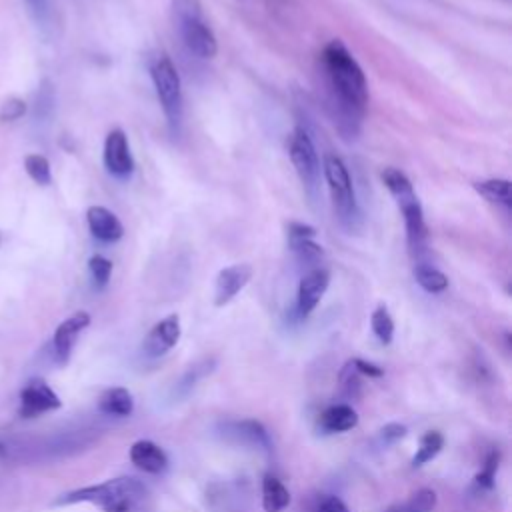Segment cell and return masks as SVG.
Here are the masks:
<instances>
[{"instance_id":"cell-21","label":"cell","mask_w":512,"mask_h":512,"mask_svg":"<svg viewBox=\"0 0 512 512\" xmlns=\"http://www.w3.org/2000/svg\"><path fill=\"white\" fill-rule=\"evenodd\" d=\"M412 274H414L416 284L428 294H440L448 288V276L442 270H438L426 262H418L414 266Z\"/></svg>"},{"instance_id":"cell-14","label":"cell","mask_w":512,"mask_h":512,"mask_svg":"<svg viewBox=\"0 0 512 512\" xmlns=\"http://www.w3.org/2000/svg\"><path fill=\"white\" fill-rule=\"evenodd\" d=\"M180 334H182L180 318L178 314H170L150 328V332L142 342V350L148 358L164 356L168 350H172L178 344Z\"/></svg>"},{"instance_id":"cell-5","label":"cell","mask_w":512,"mask_h":512,"mask_svg":"<svg viewBox=\"0 0 512 512\" xmlns=\"http://www.w3.org/2000/svg\"><path fill=\"white\" fill-rule=\"evenodd\" d=\"M150 78H152L160 108L166 116V122L170 130L176 134L182 124L184 104H182V80L170 56L158 54L150 62Z\"/></svg>"},{"instance_id":"cell-30","label":"cell","mask_w":512,"mask_h":512,"mask_svg":"<svg viewBox=\"0 0 512 512\" xmlns=\"http://www.w3.org/2000/svg\"><path fill=\"white\" fill-rule=\"evenodd\" d=\"M28 112V106L22 98L10 96L0 104V122H16Z\"/></svg>"},{"instance_id":"cell-15","label":"cell","mask_w":512,"mask_h":512,"mask_svg":"<svg viewBox=\"0 0 512 512\" xmlns=\"http://www.w3.org/2000/svg\"><path fill=\"white\" fill-rule=\"evenodd\" d=\"M86 224H88L90 234L104 244L118 242L124 236V226L118 220V216L100 204L90 206L86 210Z\"/></svg>"},{"instance_id":"cell-28","label":"cell","mask_w":512,"mask_h":512,"mask_svg":"<svg viewBox=\"0 0 512 512\" xmlns=\"http://www.w3.org/2000/svg\"><path fill=\"white\" fill-rule=\"evenodd\" d=\"M234 428H236L238 436L248 438L252 444H256V446L260 444V446H264V448L270 446L268 434H266V430L262 428L260 422H256V420H242V422H236Z\"/></svg>"},{"instance_id":"cell-32","label":"cell","mask_w":512,"mask_h":512,"mask_svg":"<svg viewBox=\"0 0 512 512\" xmlns=\"http://www.w3.org/2000/svg\"><path fill=\"white\" fill-rule=\"evenodd\" d=\"M350 362H352V366H354V370L358 374H364V376H370V378H380L384 374V368H380V366H376L372 362H366L362 358H352Z\"/></svg>"},{"instance_id":"cell-3","label":"cell","mask_w":512,"mask_h":512,"mask_svg":"<svg viewBox=\"0 0 512 512\" xmlns=\"http://www.w3.org/2000/svg\"><path fill=\"white\" fill-rule=\"evenodd\" d=\"M170 12L174 28L192 56L210 60L218 54V40L204 20L200 0H170Z\"/></svg>"},{"instance_id":"cell-12","label":"cell","mask_w":512,"mask_h":512,"mask_svg":"<svg viewBox=\"0 0 512 512\" xmlns=\"http://www.w3.org/2000/svg\"><path fill=\"white\" fill-rule=\"evenodd\" d=\"M398 208H400L402 220H404L408 250L414 258H418L426 252V240H428V228L424 222L422 204L418 202V196H414V198L400 202Z\"/></svg>"},{"instance_id":"cell-8","label":"cell","mask_w":512,"mask_h":512,"mask_svg":"<svg viewBox=\"0 0 512 512\" xmlns=\"http://www.w3.org/2000/svg\"><path fill=\"white\" fill-rule=\"evenodd\" d=\"M102 162H104V168L108 170V174L118 180H126L132 176L134 158H132L128 136L124 134V130L114 128L106 134Z\"/></svg>"},{"instance_id":"cell-20","label":"cell","mask_w":512,"mask_h":512,"mask_svg":"<svg viewBox=\"0 0 512 512\" xmlns=\"http://www.w3.org/2000/svg\"><path fill=\"white\" fill-rule=\"evenodd\" d=\"M474 190L488 202L500 204L504 208L512 206V188H510V180H506V178L478 180V182H474Z\"/></svg>"},{"instance_id":"cell-22","label":"cell","mask_w":512,"mask_h":512,"mask_svg":"<svg viewBox=\"0 0 512 512\" xmlns=\"http://www.w3.org/2000/svg\"><path fill=\"white\" fill-rule=\"evenodd\" d=\"M380 178H382L384 186L388 188V192L392 194V198H394V202H396V204H400V202H404V200H408V198H414V196H416V192H414V188H412L410 178H408L402 170L388 166V168H384V170H382Z\"/></svg>"},{"instance_id":"cell-24","label":"cell","mask_w":512,"mask_h":512,"mask_svg":"<svg viewBox=\"0 0 512 512\" xmlns=\"http://www.w3.org/2000/svg\"><path fill=\"white\" fill-rule=\"evenodd\" d=\"M24 170L38 186H50L52 184V166H50V160L44 154H36V152L26 154L24 156Z\"/></svg>"},{"instance_id":"cell-34","label":"cell","mask_w":512,"mask_h":512,"mask_svg":"<svg viewBox=\"0 0 512 512\" xmlns=\"http://www.w3.org/2000/svg\"><path fill=\"white\" fill-rule=\"evenodd\" d=\"M318 512H350V510H348V506H346L340 498H336V496H326V498L320 502Z\"/></svg>"},{"instance_id":"cell-4","label":"cell","mask_w":512,"mask_h":512,"mask_svg":"<svg viewBox=\"0 0 512 512\" xmlns=\"http://www.w3.org/2000/svg\"><path fill=\"white\" fill-rule=\"evenodd\" d=\"M322 176L326 180L330 202L340 226L348 232H358L362 226V212L344 160L336 154H326L322 160Z\"/></svg>"},{"instance_id":"cell-17","label":"cell","mask_w":512,"mask_h":512,"mask_svg":"<svg viewBox=\"0 0 512 512\" xmlns=\"http://www.w3.org/2000/svg\"><path fill=\"white\" fill-rule=\"evenodd\" d=\"M98 410L108 416L126 418L134 410V396L128 388H122V386L106 388L98 398Z\"/></svg>"},{"instance_id":"cell-31","label":"cell","mask_w":512,"mask_h":512,"mask_svg":"<svg viewBox=\"0 0 512 512\" xmlns=\"http://www.w3.org/2000/svg\"><path fill=\"white\" fill-rule=\"evenodd\" d=\"M436 506V494L434 490L422 488L412 498V512H430Z\"/></svg>"},{"instance_id":"cell-6","label":"cell","mask_w":512,"mask_h":512,"mask_svg":"<svg viewBox=\"0 0 512 512\" xmlns=\"http://www.w3.org/2000/svg\"><path fill=\"white\" fill-rule=\"evenodd\" d=\"M288 156L290 162L302 182V188L310 200H316L320 196V176L322 166L316 152V146L306 132V128L296 126L288 140Z\"/></svg>"},{"instance_id":"cell-27","label":"cell","mask_w":512,"mask_h":512,"mask_svg":"<svg viewBox=\"0 0 512 512\" xmlns=\"http://www.w3.org/2000/svg\"><path fill=\"white\" fill-rule=\"evenodd\" d=\"M112 262L106 258V256H102V254H94V256H90V260H88V272H90V278H92V282H94V286L98 288V290H102L108 282H110V276H112Z\"/></svg>"},{"instance_id":"cell-16","label":"cell","mask_w":512,"mask_h":512,"mask_svg":"<svg viewBox=\"0 0 512 512\" xmlns=\"http://www.w3.org/2000/svg\"><path fill=\"white\" fill-rule=\"evenodd\" d=\"M130 462L148 474H160L168 468L166 452L152 440H136L130 446Z\"/></svg>"},{"instance_id":"cell-29","label":"cell","mask_w":512,"mask_h":512,"mask_svg":"<svg viewBox=\"0 0 512 512\" xmlns=\"http://www.w3.org/2000/svg\"><path fill=\"white\" fill-rule=\"evenodd\" d=\"M498 464H500V452H498V450H492V452L486 456L482 470L474 476V482H476L480 488L492 490V488H494V480H496Z\"/></svg>"},{"instance_id":"cell-23","label":"cell","mask_w":512,"mask_h":512,"mask_svg":"<svg viewBox=\"0 0 512 512\" xmlns=\"http://www.w3.org/2000/svg\"><path fill=\"white\" fill-rule=\"evenodd\" d=\"M442 446H444V436L438 430H428L426 434H422V438L418 442L416 454L412 456V466L418 468V466L430 462L432 458L438 456Z\"/></svg>"},{"instance_id":"cell-7","label":"cell","mask_w":512,"mask_h":512,"mask_svg":"<svg viewBox=\"0 0 512 512\" xmlns=\"http://www.w3.org/2000/svg\"><path fill=\"white\" fill-rule=\"evenodd\" d=\"M62 406L60 396L44 378L28 380L18 394V416L20 418H38L46 412L58 410Z\"/></svg>"},{"instance_id":"cell-2","label":"cell","mask_w":512,"mask_h":512,"mask_svg":"<svg viewBox=\"0 0 512 512\" xmlns=\"http://www.w3.org/2000/svg\"><path fill=\"white\" fill-rule=\"evenodd\" d=\"M148 500V488L134 476L110 478L100 484L82 486L62 494L54 504H94L104 512H138Z\"/></svg>"},{"instance_id":"cell-19","label":"cell","mask_w":512,"mask_h":512,"mask_svg":"<svg viewBox=\"0 0 512 512\" xmlns=\"http://www.w3.org/2000/svg\"><path fill=\"white\" fill-rule=\"evenodd\" d=\"M290 504L288 488L272 474L262 478V508L264 512H282Z\"/></svg>"},{"instance_id":"cell-13","label":"cell","mask_w":512,"mask_h":512,"mask_svg":"<svg viewBox=\"0 0 512 512\" xmlns=\"http://www.w3.org/2000/svg\"><path fill=\"white\" fill-rule=\"evenodd\" d=\"M254 268L248 262H238L222 268L214 280V306H226L252 278Z\"/></svg>"},{"instance_id":"cell-18","label":"cell","mask_w":512,"mask_h":512,"mask_svg":"<svg viewBox=\"0 0 512 512\" xmlns=\"http://www.w3.org/2000/svg\"><path fill=\"white\" fill-rule=\"evenodd\" d=\"M318 424L324 432H346L358 424V414L348 404H332L320 414Z\"/></svg>"},{"instance_id":"cell-26","label":"cell","mask_w":512,"mask_h":512,"mask_svg":"<svg viewBox=\"0 0 512 512\" xmlns=\"http://www.w3.org/2000/svg\"><path fill=\"white\" fill-rule=\"evenodd\" d=\"M370 326L374 336L382 342V344H390L394 338V320L388 312V308L384 304H378L370 316Z\"/></svg>"},{"instance_id":"cell-25","label":"cell","mask_w":512,"mask_h":512,"mask_svg":"<svg viewBox=\"0 0 512 512\" xmlns=\"http://www.w3.org/2000/svg\"><path fill=\"white\" fill-rule=\"evenodd\" d=\"M54 104H56V94H54V86L50 80H42L38 86V92L34 96V104H32V114L36 120H46L50 118V114L54 112Z\"/></svg>"},{"instance_id":"cell-1","label":"cell","mask_w":512,"mask_h":512,"mask_svg":"<svg viewBox=\"0 0 512 512\" xmlns=\"http://www.w3.org/2000/svg\"><path fill=\"white\" fill-rule=\"evenodd\" d=\"M326 112L342 136L352 142L360 136L368 106V82L352 52L338 38L330 40L320 54Z\"/></svg>"},{"instance_id":"cell-10","label":"cell","mask_w":512,"mask_h":512,"mask_svg":"<svg viewBox=\"0 0 512 512\" xmlns=\"http://www.w3.org/2000/svg\"><path fill=\"white\" fill-rule=\"evenodd\" d=\"M330 286V270L324 266L310 268L298 282V292H296V316L298 318H308L314 308L320 304L322 296L326 294Z\"/></svg>"},{"instance_id":"cell-35","label":"cell","mask_w":512,"mask_h":512,"mask_svg":"<svg viewBox=\"0 0 512 512\" xmlns=\"http://www.w3.org/2000/svg\"><path fill=\"white\" fill-rule=\"evenodd\" d=\"M26 4L30 6L32 14L38 20H46V16H48V0H26Z\"/></svg>"},{"instance_id":"cell-33","label":"cell","mask_w":512,"mask_h":512,"mask_svg":"<svg viewBox=\"0 0 512 512\" xmlns=\"http://www.w3.org/2000/svg\"><path fill=\"white\" fill-rule=\"evenodd\" d=\"M382 438H384V442H396V440H400V438H404L406 436V432H408V428L404 426V424H398V422H390V424H386L382 430Z\"/></svg>"},{"instance_id":"cell-11","label":"cell","mask_w":512,"mask_h":512,"mask_svg":"<svg viewBox=\"0 0 512 512\" xmlns=\"http://www.w3.org/2000/svg\"><path fill=\"white\" fill-rule=\"evenodd\" d=\"M90 314L86 310H78L74 314H70L68 318H64L56 330H54V336H52V354H54V360L64 366L68 364L70 356H72V350H74V344L78 340V336L82 334V330H86L90 326Z\"/></svg>"},{"instance_id":"cell-9","label":"cell","mask_w":512,"mask_h":512,"mask_svg":"<svg viewBox=\"0 0 512 512\" xmlns=\"http://www.w3.org/2000/svg\"><path fill=\"white\" fill-rule=\"evenodd\" d=\"M316 230L310 224L304 222H288L286 224V240H288V248L294 254V258L302 264L310 268L320 266L322 258H324V250L322 246L314 240Z\"/></svg>"}]
</instances>
